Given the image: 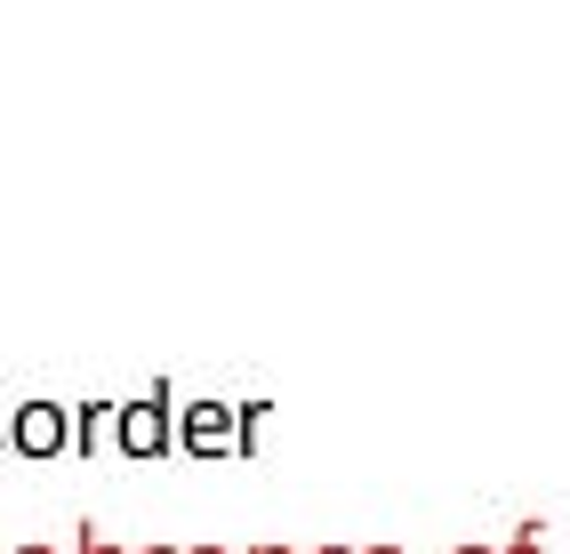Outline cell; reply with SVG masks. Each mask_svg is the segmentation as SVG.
I'll use <instances>...</instances> for the list:
<instances>
[{"mask_svg": "<svg viewBox=\"0 0 570 554\" xmlns=\"http://www.w3.org/2000/svg\"><path fill=\"white\" fill-rule=\"evenodd\" d=\"M362 554H410V546H362Z\"/></svg>", "mask_w": 570, "mask_h": 554, "instance_id": "8fae6325", "label": "cell"}, {"mask_svg": "<svg viewBox=\"0 0 570 554\" xmlns=\"http://www.w3.org/2000/svg\"><path fill=\"white\" fill-rule=\"evenodd\" d=\"M137 554H185V546H137Z\"/></svg>", "mask_w": 570, "mask_h": 554, "instance_id": "7c38bea8", "label": "cell"}, {"mask_svg": "<svg viewBox=\"0 0 570 554\" xmlns=\"http://www.w3.org/2000/svg\"><path fill=\"white\" fill-rule=\"evenodd\" d=\"M0 451H9V402H0Z\"/></svg>", "mask_w": 570, "mask_h": 554, "instance_id": "9c48e42d", "label": "cell"}, {"mask_svg": "<svg viewBox=\"0 0 570 554\" xmlns=\"http://www.w3.org/2000/svg\"><path fill=\"white\" fill-rule=\"evenodd\" d=\"M185 554H242V546H185Z\"/></svg>", "mask_w": 570, "mask_h": 554, "instance_id": "ba28073f", "label": "cell"}, {"mask_svg": "<svg viewBox=\"0 0 570 554\" xmlns=\"http://www.w3.org/2000/svg\"><path fill=\"white\" fill-rule=\"evenodd\" d=\"M265 418H274V402H265V394H249V402H234V426H242V458L257 451V442H265Z\"/></svg>", "mask_w": 570, "mask_h": 554, "instance_id": "5b68a950", "label": "cell"}, {"mask_svg": "<svg viewBox=\"0 0 570 554\" xmlns=\"http://www.w3.org/2000/svg\"><path fill=\"white\" fill-rule=\"evenodd\" d=\"M450 554H499V546H450Z\"/></svg>", "mask_w": 570, "mask_h": 554, "instance_id": "30bf717a", "label": "cell"}, {"mask_svg": "<svg viewBox=\"0 0 570 554\" xmlns=\"http://www.w3.org/2000/svg\"><path fill=\"white\" fill-rule=\"evenodd\" d=\"M177 451L185 458H234L242 451L234 402H225V394H185L177 402Z\"/></svg>", "mask_w": 570, "mask_h": 554, "instance_id": "3957f363", "label": "cell"}, {"mask_svg": "<svg viewBox=\"0 0 570 554\" xmlns=\"http://www.w3.org/2000/svg\"><path fill=\"white\" fill-rule=\"evenodd\" d=\"M112 451H121V458H169L177 451V386L169 378H145V394L121 402V418H112Z\"/></svg>", "mask_w": 570, "mask_h": 554, "instance_id": "6da1fadb", "label": "cell"}, {"mask_svg": "<svg viewBox=\"0 0 570 554\" xmlns=\"http://www.w3.org/2000/svg\"><path fill=\"white\" fill-rule=\"evenodd\" d=\"M17 554H65V546H57V538H24Z\"/></svg>", "mask_w": 570, "mask_h": 554, "instance_id": "52a82bcc", "label": "cell"}, {"mask_svg": "<svg viewBox=\"0 0 570 554\" xmlns=\"http://www.w3.org/2000/svg\"><path fill=\"white\" fill-rule=\"evenodd\" d=\"M9 451L17 458H65L72 451V402H57V394L9 402Z\"/></svg>", "mask_w": 570, "mask_h": 554, "instance_id": "7a4b0ae2", "label": "cell"}, {"mask_svg": "<svg viewBox=\"0 0 570 554\" xmlns=\"http://www.w3.org/2000/svg\"><path fill=\"white\" fill-rule=\"evenodd\" d=\"M72 554H137V546H121L105 523H72Z\"/></svg>", "mask_w": 570, "mask_h": 554, "instance_id": "8992f818", "label": "cell"}, {"mask_svg": "<svg viewBox=\"0 0 570 554\" xmlns=\"http://www.w3.org/2000/svg\"><path fill=\"white\" fill-rule=\"evenodd\" d=\"M314 554H362V546H314Z\"/></svg>", "mask_w": 570, "mask_h": 554, "instance_id": "4fadbf2b", "label": "cell"}, {"mask_svg": "<svg viewBox=\"0 0 570 554\" xmlns=\"http://www.w3.org/2000/svg\"><path fill=\"white\" fill-rule=\"evenodd\" d=\"M112 418H121V402H105V394H89V402H72V451H105L112 442Z\"/></svg>", "mask_w": 570, "mask_h": 554, "instance_id": "277c9868", "label": "cell"}, {"mask_svg": "<svg viewBox=\"0 0 570 554\" xmlns=\"http://www.w3.org/2000/svg\"><path fill=\"white\" fill-rule=\"evenodd\" d=\"M249 554H297V546H249Z\"/></svg>", "mask_w": 570, "mask_h": 554, "instance_id": "5bb4252c", "label": "cell"}]
</instances>
